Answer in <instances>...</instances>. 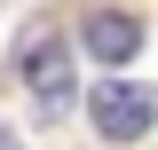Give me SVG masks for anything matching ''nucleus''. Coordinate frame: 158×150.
Instances as JSON below:
<instances>
[{
	"label": "nucleus",
	"instance_id": "1",
	"mask_svg": "<svg viewBox=\"0 0 158 150\" xmlns=\"http://www.w3.org/2000/svg\"><path fill=\"white\" fill-rule=\"evenodd\" d=\"M87 119H95L103 142H142V134H150V119H158V103H150V87H142V79H103V87L87 95Z\"/></svg>",
	"mask_w": 158,
	"mask_h": 150
},
{
	"label": "nucleus",
	"instance_id": "3",
	"mask_svg": "<svg viewBox=\"0 0 158 150\" xmlns=\"http://www.w3.org/2000/svg\"><path fill=\"white\" fill-rule=\"evenodd\" d=\"M79 32H87V48H95L103 63H135V56H142V24H135V16H118V8H95Z\"/></svg>",
	"mask_w": 158,
	"mask_h": 150
},
{
	"label": "nucleus",
	"instance_id": "4",
	"mask_svg": "<svg viewBox=\"0 0 158 150\" xmlns=\"http://www.w3.org/2000/svg\"><path fill=\"white\" fill-rule=\"evenodd\" d=\"M0 150H16V134H8V127H0Z\"/></svg>",
	"mask_w": 158,
	"mask_h": 150
},
{
	"label": "nucleus",
	"instance_id": "2",
	"mask_svg": "<svg viewBox=\"0 0 158 150\" xmlns=\"http://www.w3.org/2000/svg\"><path fill=\"white\" fill-rule=\"evenodd\" d=\"M24 87H32L40 119H63V111H71V95H79V87H71V48H63L56 32L24 48Z\"/></svg>",
	"mask_w": 158,
	"mask_h": 150
}]
</instances>
